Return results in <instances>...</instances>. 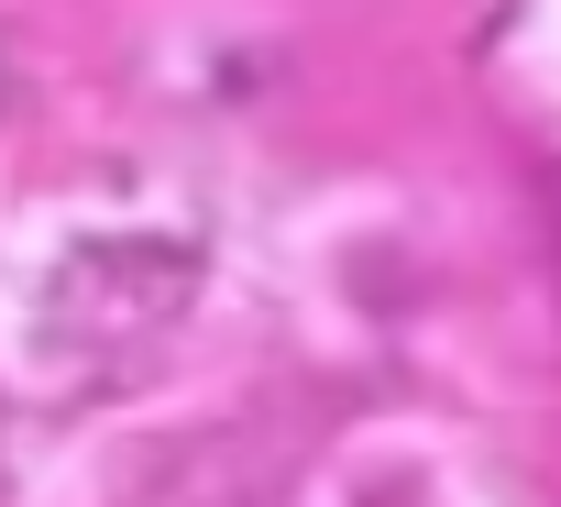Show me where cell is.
Segmentation results:
<instances>
[{
	"label": "cell",
	"mask_w": 561,
	"mask_h": 507,
	"mask_svg": "<svg viewBox=\"0 0 561 507\" xmlns=\"http://www.w3.org/2000/svg\"><path fill=\"white\" fill-rule=\"evenodd\" d=\"M176 298H187V254H165V243H89L78 266L56 277V309H67V331H100V342H122V331H154Z\"/></svg>",
	"instance_id": "cell-1"
}]
</instances>
